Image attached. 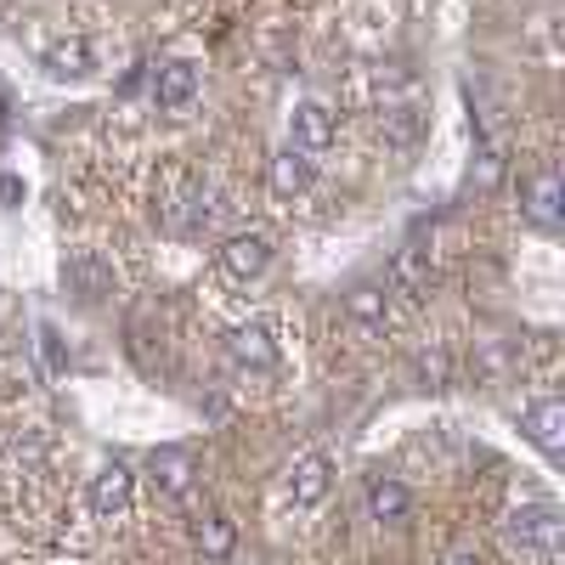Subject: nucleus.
Returning <instances> with one entry per match:
<instances>
[{
  "mask_svg": "<svg viewBox=\"0 0 565 565\" xmlns=\"http://www.w3.org/2000/svg\"><path fill=\"white\" fill-rule=\"evenodd\" d=\"M328 487H334V463H328V452H306L289 463V498L300 509H317L328 498Z\"/></svg>",
  "mask_w": 565,
  "mask_h": 565,
  "instance_id": "4",
  "label": "nucleus"
},
{
  "mask_svg": "<svg viewBox=\"0 0 565 565\" xmlns=\"http://www.w3.org/2000/svg\"><path fill=\"white\" fill-rule=\"evenodd\" d=\"M407 509H413V498H407V487H402L396 476H373V481H367V514H373L380 526L407 521Z\"/></svg>",
  "mask_w": 565,
  "mask_h": 565,
  "instance_id": "10",
  "label": "nucleus"
},
{
  "mask_svg": "<svg viewBox=\"0 0 565 565\" xmlns=\"http://www.w3.org/2000/svg\"><path fill=\"white\" fill-rule=\"evenodd\" d=\"M424 125H430V119H424V108H391L385 114V141H396V148H413V141L424 136Z\"/></svg>",
  "mask_w": 565,
  "mask_h": 565,
  "instance_id": "17",
  "label": "nucleus"
},
{
  "mask_svg": "<svg viewBox=\"0 0 565 565\" xmlns=\"http://www.w3.org/2000/svg\"><path fill=\"white\" fill-rule=\"evenodd\" d=\"M559 514L548 509V503H532V509H514L509 514V537L521 543V548H532L537 559H559Z\"/></svg>",
  "mask_w": 565,
  "mask_h": 565,
  "instance_id": "1",
  "label": "nucleus"
},
{
  "mask_svg": "<svg viewBox=\"0 0 565 565\" xmlns=\"http://www.w3.org/2000/svg\"><path fill=\"white\" fill-rule=\"evenodd\" d=\"M521 424H526V436H532V441H537L548 458H559V452H565V402H559V396H543V402H532Z\"/></svg>",
  "mask_w": 565,
  "mask_h": 565,
  "instance_id": "5",
  "label": "nucleus"
},
{
  "mask_svg": "<svg viewBox=\"0 0 565 565\" xmlns=\"http://www.w3.org/2000/svg\"><path fill=\"white\" fill-rule=\"evenodd\" d=\"M130 487H136L130 469H125V463H108L103 476H97V487H90V514H97V521H114V514H125Z\"/></svg>",
  "mask_w": 565,
  "mask_h": 565,
  "instance_id": "6",
  "label": "nucleus"
},
{
  "mask_svg": "<svg viewBox=\"0 0 565 565\" xmlns=\"http://www.w3.org/2000/svg\"><path fill=\"white\" fill-rule=\"evenodd\" d=\"M306 186H311V159L295 153V148H282V153L271 159V193H277V199H300Z\"/></svg>",
  "mask_w": 565,
  "mask_h": 565,
  "instance_id": "12",
  "label": "nucleus"
},
{
  "mask_svg": "<svg viewBox=\"0 0 565 565\" xmlns=\"http://www.w3.org/2000/svg\"><path fill=\"white\" fill-rule=\"evenodd\" d=\"M63 277H68V289H74V295H85V300H103V295H114V271H108L97 255H90V249L68 255Z\"/></svg>",
  "mask_w": 565,
  "mask_h": 565,
  "instance_id": "8",
  "label": "nucleus"
},
{
  "mask_svg": "<svg viewBox=\"0 0 565 565\" xmlns=\"http://www.w3.org/2000/svg\"><path fill=\"white\" fill-rule=\"evenodd\" d=\"M345 311H351V322H362V328H385V317H391L380 282H356V289L345 295Z\"/></svg>",
  "mask_w": 565,
  "mask_h": 565,
  "instance_id": "16",
  "label": "nucleus"
},
{
  "mask_svg": "<svg viewBox=\"0 0 565 565\" xmlns=\"http://www.w3.org/2000/svg\"><path fill=\"white\" fill-rule=\"evenodd\" d=\"M266 266H271V238H260V232H238V238L221 244V271L226 277L249 282V277H266Z\"/></svg>",
  "mask_w": 565,
  "mask_h": 565,
  "instance_id": "3",
  "label": "nucleus"
},
{
  "mask_svg": "<svg viewBox=\"0 0 565 565\" xmlns=\"http://www.w3.org/2000/svg\"><path fill=\"white\" fill-rule=\"evenodd\" d=\"M441 565H487V559H481V554H476V548H458V554H447V559H441Z\"/></svg>",
  "mask_w": 565,
  "mask_h": 565,
  "instance_id": "19",
  "label": "nucleus"
},
{
  "mask_svg": "<svg viewBox=\"0 0 565 565\" xmlns=\"http://www.w3.org/2000/svg\"><path fill=\"white\" fill-rule=\"evenodd\" d=\"M391 277H396V289L402 295H430V282H436V266H430V255L424 249H402L396 260H391Z\"/></svg>",
  "mask_w": 565,
  "mask_h": 565,
  "instance_id": "13",
  "label": "nucleus"
},
{
  "mask_svg": "<svg viewBox=\"0 0 565 565\" xmlns=\"http://www.w3.org/2000/svg\"><path fill=\"white\" fill-rule=\"evenodd\" d=\"M289 148L306 153V159L328 153V148H334V114H328L322 103H300L289 114Z\"/></svg>",
  "mask_w": 565,
  "mask_h": 565,
  "instance_id": "2",
  "label": "nucleus"
},
{
  "mask_svg": "<svg viewBox=\"0 0 565 565\" xmlns=\"http://www.w3.org/2000/svg\"><path fill=\"white\" fill-rule=\"evenodd\" d=\"M526 215H532L537 226H554V221H559V175H554V170H537V175L526 181Z\"/></svg>",
  "mask_w": 565,
  "mask_h": 565,
  "instance_id": "14",
  "label": "nucleus"
},
{
  "mask_svg": "<svg viewBox=\"0 0 565 565\" xmlns=\"http://www.w3.org/2000/svg\"><path fill=\"white\" fill-rule=\"evenodd\" d=\"M193 97H199V68L193 63H164L153 74V103L159 108H186Z\"/></svg>",
  "mask_w": 565,
  "mask_h": 565,
  "instance_id": "9",
  "label": "nucleus"
},
{
  "mask_svg": "<svg viewBox=\"0 0 565 565\" xmlns=\"http://www.w3.org/2000/svg\"><path fill=\"white\" fill-rule=\"evenodd\" d=\"M45 68H52L57 79H85V74H97V45L90 40H63L45 52Z\"/></svg>",
  "mask_w": 565,
  "mask_h": 565,
  "instance_id": "11",
  "label": "nucleus"
},
{
  "mask_svg": "<svg viewBox=\"0 0 565 565\" xmlns=\"http://www.w3.org/2000/svg\"><path fill=\"white\" fill-rule=\"evenodd\" d=\"M232 548H238V526H232V514H204L199 521V554L204 559H232Z\"/></svg>",
  "mask_w": 565,
  "mask_h": 565,
  "instance_id": "15",
  "label": "nucleus"
},
{
  "mask_svg": "<svg viewBox=\"0 0 565 565\" xmlns=\"http://www.w3.org/2000/svg\"><path fill=\"white\" fill-rule=\"evenodd\" d=\"M226 351H232V362H238V367H277V345H271V334H266L260 322L232 328V334H226Z\"/></svg>",
  "mask_w": 565,
  "mask_h": 565,
  "instance_id": "7",
  "label": "nucleus"
},
{
  "mask_svg": "<svg viewBox=\"0 0 565 565\" xmlns=\"http://www.w3.org/2000/svg\"><path fill=\"white\" fill-rule=\"evenodd\" d=\"M153 481L164 492H186V481H193V458L186 452H153Z\"/></svg>",
  "mask_w": 565,
  "mask_h": 565,
  "instance_id": "18",
  "label": "nucleus"
}]
</instances>
